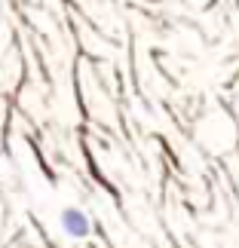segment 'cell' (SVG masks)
<instances>
[{
  "label": "cell",
  "mask_w": 239,
  "mask_h": 248,
  "mask_svg": "<svg viewBox=\"0 0 239 248\" xmlns=\"http://www.w3.org/2000/svg\"><path fill=\"white\" fill-rule=\"evenodd\" d=\"M59 221H62L64 236H71V239H86V236L92 233V221H89V215H86L83 208H74V205L62 208Z\"/></svg>",
  "instance_id": "obj_1"
}]
</instances>
